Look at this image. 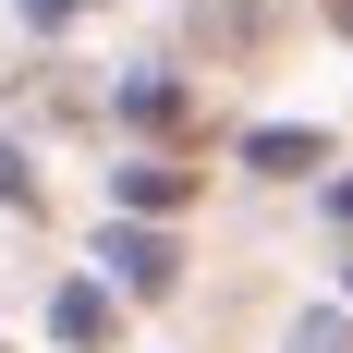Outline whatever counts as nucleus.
I'll return each instance as SVG.
<instances>
[{"label":"nucleus","instance_id":"obj_6","mask_svg":"<svg viewBox=\"0 0 353 353\" xmlns=\"http://www.w3.org/2000/svg\"><path fill=\"white\" fill-rule=\"evenodd\" d=\"M292 353H353V317H305V329H292Z\"/></svg>","mask_w":353,"mask_h":353},{"label":"nucleus","instance_id":"obj_7","mask_svg":"<svg viewBox=\"0 0 353 353\" xmlns=\"http://www.w3.org/2000/svg\"><path fill=\"white\" fill-rule=\"evenodd\" d=\"M0 195H25V159H12V146H0Z\"/></svg>","mask_w":353,"mask_h":353},{"label":"nucleus","instance_id":"obj_5","mask_svg":"<svg viewBox=\"0 0 353 353\" xmlns=\"http://www.w3.org/2000/svg\"><path fill=\"white\" fill-rule=\"evenodd\" d=\"M122 110H134V122H171V110H183V85H159V73H134V85H122Z\"/></svg>","mask_w":353,"mask_h":353},{"label":"nucleus","instance_id":"obj_4","mask_svg":"<svg viewBox=\"0 0 353 353\" xmlns=\"http://www.w3.org/2000/svg\"><path fill=\"white\" fill-rule=\"evenodd\" d=\"M244 159H256V171H317L329 146H317V134H292V122H268V134H256Z\"/></svg>","mask_w":353,"mask_h":353},{"label":"nucleus","instance_id":"obj_9","mask_svg":"<svg viewBox=\"0 0 353 353\" xmlns=\"http://www.w3.org/2000/svg\"><path fill=\"white\" fill-rule=\"evenodd\" d=\"M329 25H341V37H353V0H329Z\"/></svg>","mask_w":353,"mask_h":353},{"label":"nucleus","instance_id":"obj_1","mask_svg":"<svg viewBox=\"0 0 353 353\" xmlns=\"http://www.w3.org/2000/svg\"><path fill=\"white\" fill-rule=\"evenodd\" d=\"M110 256H122V281H134V292H171V281H183V256L159 244V232H110Z\"/></svg>","mask_w":353,"mask_h":353},{"label":"nucleus","instance_id":"obj_10","mask_svg":"<svg viewBox=\"0 0 353 353\" xmlns=\"http://www.w3.org/2000/svg\"><path fill=\"white\" fill-rule=\"evenodd\" d=\"M329 208H341V219H353V183H341V195H329Z\"/></svg>","mask_w":353,"mask_h":353},{"label":"nucleus","instance_id":"obj_3","mask_svg":"<svg viewBox=\"0 0 353 353\" xmlns=\"http://www.w3.org/2000/svg\"><path fill=\"white\" fill-rule=\"evenodd\" d=\"M49 329H61V341L85 353V341H98V329H110V292H98V281H73L61 305H49Z\"/></svg>","mask_w":353,"mask_h":353},{"label":"nucleus","instance_id":"obj_2","mask_svg":"<svg viewBox=\"0 0 353 353\" xmlns=\"http://www.w3.org/2000/svg\"><path fill=\"white\" fill-rule=\"evenodd\" d=\"M122 195H134V208H183L195 171H183V159H122Z\"/></svg>","mask_w":353,"mask_h":353},{"label":"nucleus","instance_id":"obj_8","mask_svg":"<svg viewBox=\"0 0 353 353\" xmlns=\"http://www.w3.org/2000/svg\"><path fill=\"white\" fill-rule=\"evenodd\" d=\"M25 12H37V25H61V12H73V0H25Z\"/></svg>","mask_w":353,"mask_h":353}]
</instances>
